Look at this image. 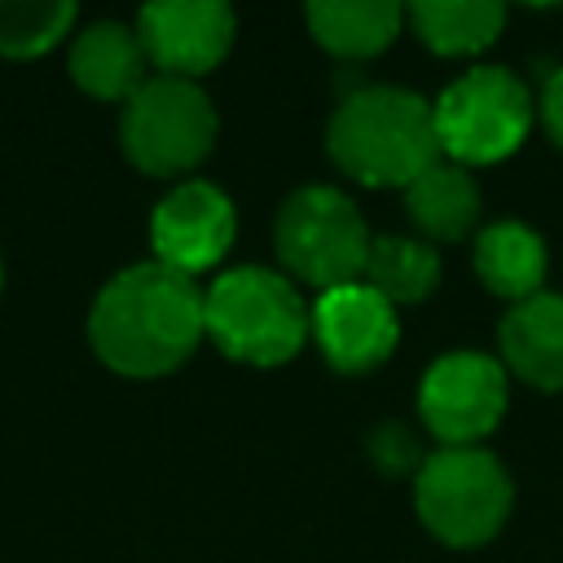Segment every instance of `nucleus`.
Masks as SVG:
<instances>
[{
  "label": "nucleus",
  "mask_w": 563,
  "mask_h": 563,
  "mask_svg": "<svg viewBox=\"0 0 563 563\" xmlns=\"http://www.w3.org/2000/svg\"><path fill=\"white\" fill-rule=\"evenodd\" d=\"M202 334V290L194 277L158 260L114 273L88 312V339L97 356L132 378H154L185 365Z\"/></svg>",
  "instance_id": "nucleus-1"
},
{
  "label": "nucleus",
  "mask_w": 563,
  "mask_h": 563,
  "mask_svg": "<svg viewBox=\"0 0 563 563\" xmlns=\"http://www.w3.org/2000/svg\"><path fill=\"white\" fill-rule=\"evenodd\" d=\"M325 150L361 185L409 189L431 163H440L431 101L409 88H356L330 114Z\"/></svg>",
  "instance_id": "nucleus-2"
},
{
  "label": "nucleus",
  "mask_w": 563,
  "mask_h": 563,
  "mask_svg": "<svg viewBox=\"0 0 563 563\" xmlns=\"http://www.w3.org/2000/svg\"><path fill=\"white\" fill-rule=\"evenodd\" d=\"M202 317L216 347L246 365L290 361L312 330V312L299 299L295 282L255 264L216 277L202 295Z\"/></svg>",
  "instance_id": "nucleus-3"
},
{
  "label": "nucleus",
  "mask_w": 563,
  "mask_h": 563,
  "mask_svg": "<svg viewBox=\"0 0 563 563\" xmlns=\"http://www.w3.org/2000/svg\"><path fill=\"white\" fill-rule=\"evenodd\" d=\"M273 242H277L286 273L325 295L365 273L374 238L347 194H339L330 185H308L282 202Z\"/></svg>",
  "instance_id": "nucleus-4"
},
{
  "label": "nucleus",
  "mask_w": 563,
  "mask_h": 563,
  "mask_svg": "<svg viewBox=\"0 0 563 563\" xmlns=\"http://www.w3.org/2000/svg\"><path fill=\"white\" fill-rule=\"evenodd\" d=\"M515 488L501 462L484 449H440L418 466L413 506L418 519L444 545H484L501 532Z\"/></svg>",
  "instance_id": "nucleus-5"
},
{
  "label": "nucleus",
  "mask_w": 563,
  "mask_h": 563,
  "mask_svg": "<svg viewBox=\"0 0 563 563\" xmlns=\"http://www.w3.org/2000/svg\"><path fill=\"white\" fill-rule=\"evenodd\" d=\"M431 119H435L440 158L457 167H479V163H501L506 154L519 150L532 123V101L528 88L506 66H475L440 92Z\"/></svg>",
  "instance_id": "nucleus-6"
},
{
  "label": "nucleus",
  "mask_w": 563,
  "mask_h": 563,
  "mask_svg": "<svg viewBox=\"0 0 563 563\" xmlns=\"http://www.w3.org/2000/svg\"><path fill=\"white\" fill-rule=\"evenodd\" d=\"M128 158L150 176L198 167L216 145V110L194 79L154 75L123 101L119 123Z\"/></svg>",
  "instance_id": "nucleus-7"
},
{
  "label": "nucleus",
  "mask_w": 563,
  "mask_h": 563,
  "mask_svg": "<svg viewBox=\"0 0 563 563\" xmlns=\"http://www.w3.org/2000/svg\"><path fill=\"white\" fill-rule=\"evenodd\" d=\"M506 400V369L484 352H444L418 387L422 422L449 449H475V440L501 422Z\"/></svg>",
  "instance_id": "nucleus-8"
},
{
  "label": "nucleus",
  "mask_w": 563,
  "mask_h": 563,
  "mask_svg": "<svg viewBox=\"0 0 563 563\" xmlns=\"http://www.w3.org/2000/svg\"><path fill=\"white\" fill-rule=\"evenodd\" d=\"M233 233H238L233 202L207 180H180L150 216L154 260L185 277L220 264Z\"/></svg>",
  "instance_id": "nucleus-9"
},
{
  "label": "nucleus",
  "mask_w": 563,
  "mask_h": 563,
  "mask_svg": "<svg viewBox=\"0 0 563 563\" xmlns=\"http://www.w3.org/2000/svg\"><path fill=\"white\" fill-rule=\"evenodd\" d=\"M312 334H317L321 356L339 374H369L396 352L400 321H396V308L374 286L347 282V286L317 295Z\"/></svg>",
  "instance_id": "nucleus-10"
},
{
  "label": "nucleus",
  "mask_w": 563,
  "mask_h": 563,
  "mask_svg": "<svg viewBox=\"0 0 563 563\" xmlns=\"http://www.w3.org/2000/svg\"><path fill=\"white\" fill-rule=\"evenodd\" d=\"M238 18L220 0H154L136 18L145 57L176 79L211 70L233 44Z\"/></svg>",
  "instance_id": "nucleus-11"
},
{
  "label": "nucleus",
  "mask_w": 563,
  "mask_h": 563,
  "mask_svg": "<svg viewBox=\"0 0 563 563\" xmlns=\"http://www.w3.org/2000/svg\"><path fill=\"white\" fill-rule=\"evenodd\" d=\"M506 365L541 391H563V295H532L501 321Z\"/></svg>",
  "instance_id": "nucleus-12"
},
{
  "label": "nucleus",
  "mask_w": 563,
  "mask_h": 563,
  "mask_svg": "<svg viewBox=\"0 0 563 563\" xmlns=\"http://www.w3.org/2000/svg\"><path fill=\"white\" fill-rule=\"evenodd\" d=\"M145 48L141 35L123 22H92L70 44V75L84 92L101 101H128L145 84Z\"/></svg>",
  "instance_id": "nucleus-13"
},
{
  "label": "nucleus",
  "mask_w": 563,
  "mask_h": 563,
  "mask_svg": "<svg viewBox=\"0 0 563 563\" xmlns=\"http://www.w3.org/2000/svg\"><path fill=\"white\" fill-rule=\"evenodd\" d=\"M405 207H409V220L435 238V242H457L475 229L479 220V185L466 167L440 158L431 163L409 189H405Z\"/></svg>",
  "instance_id": "nucleus-14"
},
{
  "label": "nucleus",
  "mask_w": 563,
  "mask_h": 563,
  "mask_svg": "<svg viewBox=\"0 0 563 563\" xmlns=\"http://www.w3.org/2000/svg\"><path fill=\"white\" fill-rule=\"evenodd\" d=\"M475 273H479V282L493 295L523 303V299L541 295V282H545V242L528 224H515V220L488 224L475 238Z\"/></svg>",
  "instance_id": "nucleus-15"
},
{
  "label": "nucleus",
  "mask_w": 563,
  "mask_h": 563,
  "mask_svg": "<svg viewBox=\"0 0 563 563\" xmlns=\"http://www.w3.org/2000/svg\"><path fill=\"white\" fill-rule=\"evenodd\" d=\"M308 31L321 48H330L334 57H347V62H361V57H374L383 53L400 22H405V9L387 4V0H343V4H308Z\"/></svg>",
  "instance_id": "nucleus-16"
},
{
  "label": "nucleus",
  "mask_w": 563,
  "mask_h": 563,
  "mask_svg": "<svg viewBox=\"0 0 563 563\" xmlns=\"http://www.w3.org/2000/svg\"><path fill=\"white\" fill-rule=\"evenodd\" d=\"M405 18H409L413 35L431 53H440V57L479 53L506 26V9L501 4H488V0H422Z\"/></svg>",
  "instance_id": "nucleus-17"
},
{
  "label": "nucleus",
  "mask_w": 563,
  "mask_h": 563,
  "mask_svg": "<svg viewBox=\"0 0 563 563\" xmlns=\"http://www.w3.org/2000/svg\"><path fill=\"white\" fill-rule=\"evenodd\" d=\"M440 282V255L435 246L418 238H374L365 260V286H374L391 308L418 303Z\"/></svg>",
  "instance_id": "nucleus-18"
},
{
  "label": "nucleus",
  "mask_w": 563,
  "mask_h": 563,
  "mask_svg": "<svg viewBox=\"0 0 563 563\" xmlns=\"http://www.w3.org/2000/svg\"><path fill=\"white\" fill-rule=\"evenodd\" d=\"M75 22L70 0H0V53L35 57Z\"/></svg>",
  "instance_id": "nucleus-19"
},
{
  "label": "nucleus",
  "mask_w": 563,
  "mask_h": 563,
  "mask_svg": "<svg viewBox=\"0 0 563 563\" xmlns=\"http://www.w3.org/2000/svg\"><path fill=\"white\" fill-rule=\"evenodd\" d=\"M369 457H374V466L387 471V475H400V471H409V466H422L418 440H413V431L400 427V422L374 427V435H369Z\"/></svg>",
  "instance_id": "nucleus-20"
},
{
  "label": "nucleus",
  "mask_w": 563,
  "mask_h": 563,
  "mask_svg": "<svg viewBox=\"0 0 563 563\" xmlns=\"http://www.w3.org/2000/svg\"><path fill=\"white\" fill-rule=\"evenodd\" d=\"M541 119H545L554 145L563 150V70H554V75L545 79V92H541Z\"/></svg>",
  "instance_id": "nucleus-21"
},
{
  "label": "nucleus",
  "mask_w": 563,
  "mask_h": 563,
  "mask_svg": "<svg viewBox=\"0 0 563 563\" xmlns=\"http://www.w3.org/2000/svg\"><path fill=\"white\" fill-rule=\"evenodd\" d=\"M0 286H4V260H0Z\"/></svg>",
  "instance_id": "nucleus-22"
}]
</instances>
